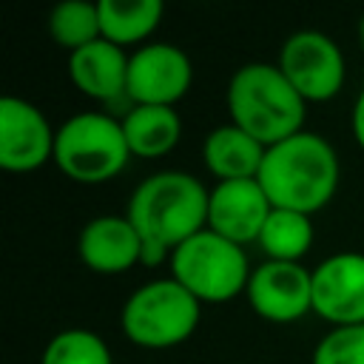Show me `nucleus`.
<instances>
[{
	"label": "nucleus",
	"mask_w": 364,
	"mask_h": 364,
	"mask_svg": "<svg viewBox=\"0 0 364 364\" xmlns=\"http://www.w3.org/2000/svg\"><path fill=\"white\" fill-rule=\"evenodd\" d=\"M256 179L273 208L313 216L333 202L341 185V159L324 134L304 128L264 151Z\"/></svg>",
	"instance_id": "nucleus-2"
},
{
	"label": "nucleus",
	"mask_w": 364,
	"mask_h": 364,
	"mask_svg": "<svg viewBox=\"0 0 364 364\" xmlns=\"http://www.w3.org/2000/svg\"><path fill=\"white\" fill-rule=\"evenodd\" d=\"M128 159L122 122L108 111H77L57 125L54 165L77 185H102L119 176Z\"/></svg>",
	"instance_id": "nucleus-5"
},
{
	"label": "nucleus",
	"mask_w": 364,
	"mask_h": 364,
	"mask_svg": "<svg viewBox=\"0 0 364 364\" xmlns=\"http://www.w3.org/2000/svg\"><path fill=\"white\" fill-rule=\"evenodd\" d=\"M245 299L250 310L273 324H293L313 313V270L301 262H270L253 267Z\"/></svg>",
	"instance_id": "nucleus-9"
},
{
	"label": "nucleus",
	"mask_w": 364,
	"mask_h": 364,
	"mask_svg": "<svg viewBox=\"0 0 364 364\" xmlns=\"http://www.w3.org/2000/svg\"><path fill=\"white\" fill-rule=\"evenodd\" d=\"M193 85L191 57L165 40H151L131 51L128 60V100L131 105H171Z\"/></svg>",
	"instance_id": "nucleus-8"
},
{
	"label": "nucleus",
	"mask_w": 364,
	"mask_h": 364,
	"mask_svg": "<svg viewBox=\"0 0 364 364\" xmlns=\"http://www.w3.org/2000/svg\"><path fill=\"white\" fill-rule=\"evenodd\" d=\"M202 321V304L171 276L151 279L128 293L119 310L122 336L142 350L185 344Z\"/></svg>",
	"instance_id": "nucleus-4"
},
{
	"label": "nucleus",
	"mask_w": 364,
	"mask_h": 364,
	"mask_svg": "<svg viewBox=\"0 0 364 364\" xmlns=\"http://www.w3.org/2000/svg\"><path fill=\"white\" fill-rule=\"evenodd\" d=\"M358 46H361V51H364V14H361V20H358Z\"/></svg>",
	"instance_id": "nucleus-23"
},
{
	"label": "nucleus",
	"mask_w": 364,
	"mask_h": 364,
	"mask_svg": "<svg viewBox=\"0 0 364 364\" xmlns=\"http://www.w3.org/2000/svg\"><path fill=\"white\" fill-rule=\"evenodd\" d=\"M131 156H168L182 139V117L171 105H128L119 117Z\"/></svg>",
	"instance_id": "nucleus-16"
},
{
	"label": "nucleus",
	"mask_w": 364,
	"mask_h": 364,
	"mask_svg": "<svg viewBox=\"0 0 364 364\" xmlns=\"http://www.w3.org/2000/svg\"><path fill=\"white\" fill-rule=\"evenodd\" d=\"M210 188L188 171L148 173L128 196L125 216L142 236V264H162L171 253L208 228Z\"/></svg>",
	"instance_id": "nucleus-1"
},
{
	"label": "nucleus",
	"mask_w": 364,
	"mask_h": 364,
	"mask_svg": "<svg viewBox=\"0 0 364 364\" xmlns=\"http://www.w3.org/2000/svg\"><path fill=\"white\" fill-rule=\"evenodd\" d=\"M97 9L102 40L119 48H139L151 43V34L159 28L165 14L162 0H100Z\"/></svg>",
	"instance_id": "nucleus-17"
},
{
	"label": "nucleus",
	"mask_w": 364,
	"mask_h": 364,
	"mask_svg": "<svg viewBox=\"0 0 364 364\" xmlns=\"http://www.w3.org/2000/svg\"><path fill=\"white\" fill-rule=\"evenodd\" d=\"M46 26H48L51 40L60 48H65L68 54L102 37L100 9H97V3H88V0H63V3H57L48 14Z\"/></svg>",
	"instance_id": "nucleus-19"
},
{
	"label": "nucleus",
	"mask_w": 364,
	"mask_h": 364,
	"mask_svg": "<svg viewBox=\"0 0 364 364\" xmlns=\"http://www.w3.org/2000/svg\"><path fill=\"white\" fill-rule=\"evenodd\" d=\"M316 242V228L313 216L299 213V210H284L273 208L256 245L270 262H301Z\"/></svg>",
	"instance_id": "nucleus-18"
},
{
	"label": "nucleus",
	"mask_w": 364,
	"mask_h": 364,
	"mask_svg": "<svg viewBox=\"0 0 364 364\" xmlns=\"http://www.w3.org/2000/svg\"><path fill=\"white\" fill-rule=\"evenodd\" d=\"M350 134H353L355 145L364 151V85H361V91L355 94L353 108H350Z\"/></svg>",
	"instance_id": "nucleus-22"
},
{
	"label": "nucleus",
	"mask_w": 364,
	"mask_h": 364,
	"mask_svg": "<svg viewBox=\"0 0 364 364\" xmlns=\"http://www.w3.org/2000/svg\"><path fill=\"white\" fill-rule=\"evenodd\" d=\"M57 128L48 117L23 97L0 102V168L9 173H31L54 162Z\"/></svg>",
	"instance_id": "nucleus-10"
},
{
	"label": "nucleus",
	"mask_w": 364,
	"mask_h": 364,
	"mask_svg": "<svg viewBox=\"0 0 364 364\" xmlns=\"http://www.w3.org/2000/svg\"><path fill=\"white\" fill-rule=\"evenodd\" d=\"M273 205L259 179L216 182L208 196V230L247 247L256 245Z\"/></svg>",
	"instance_id": "nucleus-12"
},
{
	"label": "nucleus",
	"mask_w": 364,
	"mask_h": 364,
	"mask_svg": "<svg viewBox=\"0 0 364 364\" xmlns=\"http://www.w3.org/2000/svg\"><path fill=\"white\" fill-rule=\"evenodd\" d=\"M276 65L307 105L336 100L347 80V60L341 46L316 28L293 31L282 43Z\"/></svg>",
	"instance_id": "nucleus-7"
},
{
	"label": "nucleus",
	"mask_w": 364,
	"mask_h": 364,
	"mask_svg": "<svg viewBox=\"0 0 364 364\" xmlns=\"http://www.w3.org/2000/svg\"><path fill=\"white\" fill-rule=\"evenodd\" d=\"M264 151L267 148L259 139H253L247 131H242L228 119L225 125H216L213 131H208L202 142V162L216 182L256 179Z\"/></svg>",
	"instance_id": "nucleus-15"
},
{
	"label": "nucleus",
	"mask_w": 364,
	"mask_h": 364,
	"mask_svg": "<svg viewBox=\"0 0 364 364\" xmlns=\"http://www.w3.org/2000/svg\"><path fill=\"white\" fill-rule=\"evenodd\" d=\"M250 273L247 250L208 228L182 242L168 259V276L176 279L202 307L245 296Z\"/></svg>",
	"instance_id": "nucleus-6"
},
{
	"label": "nucleus",
	"mask_w": 364,
	"mask_h": 364,
	"mask_svg": "<svg viewBox=\"0 0 364 364\" xmlns=\"http://www.w3.org/2000/svg\"><path fill=\"white\" fill-rule=\"evenodd\" d=\"M225 105L233 125L247 131L264 148L304 131L307 102L290 85L276 63L253 60L239 65L225 88Z\"/></svg>",
	"instance_id": "nucleus-3"
},
{
	"label": "nucleus",
	"mask_w": 364,
	"mask_h": 364,
	"mask_svg": "<svg viewBox=\"0 0 364 364\" xmlns=\"http://www.w3.org/2000/svg\"><path fill=\"white\" fill-rule=\"evenodd\" d=\"M128 60L131 54L108 40H94L68 54V80L74 88L102 105L128 100Z\"/></svg>",
	"instance_id": "nucleus-14"
},
{
	"label": "nucleus",
	"mask_w": 364,
	"mask_h": 364,
	"mask_svg": "<svg viewBox=\"0 0 364 364\" xmlns=\"http://www.w3.org/2000/svg\"><path fill=\"white\" fill-rule=\"evenodd\" d=\"M142 236L136 233V228L131 225V219L114 216V213H102L94 216L82 225L80 236H77V256L80 262L100 273V276H117V273H128L131 267L142 264Z\"/></svg>",
	"instance_id": "nucleus-13"
},
{
	"label": "nucleus",
	"mask_w": 364,
	"mask_h": 364,
	"mask_svg": "<svg viewBox=\"0 0 364 364\" xmlns=\"http://www.w3.org/2000/svg\"><path fill=\"white\" fill-rule=\"evenodd\" d=\"M310 364H364V324L330 327L313 347Z\"/></svg>",
	"instance_id": "nucleus-21"
},
{
	"label": "nucleus",
	"mask_w": 364,
	"mask_h": 364,
	"mask_svg": "<svg viewBox=\"0 0 364 364\" xmlns=\"http://www.w3.org/2000/svg\"><path fill=\"white\" fill-rule=\"evenodd\" d=\"M40 364H114V353L100 333L65 327L46 341Z\"/></svg>",
	"instance_id": "nucleus-20"
},
{
	"label": "nucleus",
	"mask_w": 364,
	"mask_h": 364,
	"mask_svg": "<svg viewBox=\"0 0 364 364\" xmlns=\"http://www.w3.org/2000/svg\"><path fill=\"white\" fill-rule=\"evenodd\" d=\"M313 313L330 327L364 324V253L338 250L313 267Z\"/></svg>",
	"instance_id": "nucleus-11"
}]
</instances>
